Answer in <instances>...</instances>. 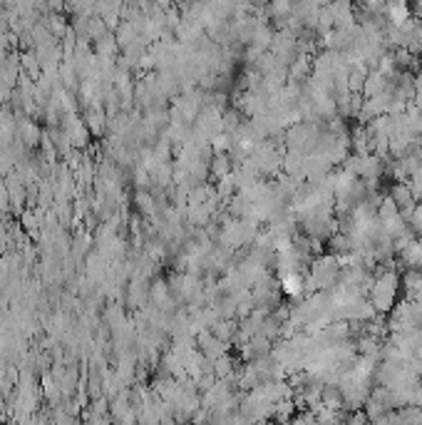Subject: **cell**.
Instances as JSON below:
<instances>
[{"instance_id":"5","label":"cell","mask_w":422,"mask_h":425,"mask_svg":"<svg viewBox=\"0 0 422 425\" xmlns=\"http://www.w3.org/2000/svg\"><path fill=\"white\" fill-rule=\"evenodd\" d=\"M385 13H388L390 23H395V25L410 20L408 0H385Z\"/></svg>"},{"instance_id":"4","label":"cell","mask_w":422,"mask_h":425,"mask_svg":"<svg viewBox=\"0 0 422 425\" xmlns=\"http://www.w3.org/2000/svg\"><path fill=\"white\" fill-rule=\"evenodd\" d=\"M281 291L291 299H301L305 294V279L303 271H291V274L281 276Z\"/></svg>"},{"instance_id":"2","label":"cell","mask_w":422,"mask_h":425,"mask_svg":"<svg viewBox=\"0 0 422 425\" xmlns=\"http://www.w3.org/2000/svg\"><path fill=\"white\" fill-rule=\"evenodd\" d=\"M397 288H400V274H397L395 268H388V266L380 268V274H375L371 291H368V299H371L377 316H385L392 311Z\"/></svg>"},{"instance_id":"1","label":"cell","mask_w":422,"mask_h":425,"mask_svg":"<svg viewBox=\"0 0 422 425\" xmlns=\"http://www.w3.org/2000/svg\"><path fill=\"white\" fill-rule=\"evenodd\" d=\"M343 264L336 254H320L311 262L308 276H305V294H316V291H331L340 279Z\"/></svg>"},{"instance_id":"3","label":"cell","mask_w":422,"mask_h":425,"mask_svg":"<svg viewBox=\"0 0 422 425\" xmlns=\"http://www.w3.org/2000/svg\"><path fill=\"white\" fill-rule=\"evenodd\" d=\"M400 284H403V288H405V299H410V301L420 299L422 296V268L408 266V271L403 274Z\"/></svg>"}]
</instances>
